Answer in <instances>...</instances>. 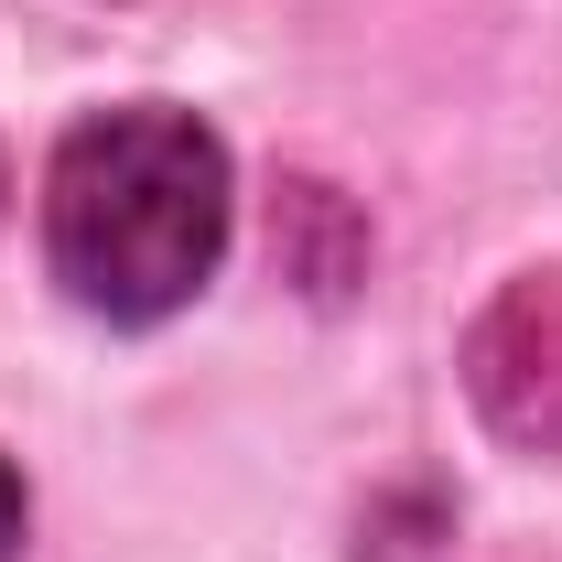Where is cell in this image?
Wrapping results in <instances>:
<instances>
[{"mask_svg":"<svg viewBox=\"0 0 562 562\" xmlns=\"http://www.w3.org/2000/svg\"><path fill=\"white\" fill-rule=\"evenodd\" d=\"M44 249L87 314L151 325L195 303L227 249V151L195 109H98L44 173Z\"/></svg>","mask_w":562,"mask_h":562,"instance_id":"cell-1","label":"cell"},{"mask_svg":"<svg viewBox=\"0 0 562 562\" xmlns=\"http://www.w3.org/2000/svg\"><path fill=\"white\" fill-rule=\"evenodd\" d=\"M465 390L508 443H562V260L519 271L465 336Z\"/></svg>","mask_w":562,"mask_h":562,"instance_id":"cell-2","label":"cell"},{"mask_svg":"<svg viewBox=\"0 0 562 562\" xmlns=\"http://www.w3.org/2000/svg\"><path fill=\"white\" fill-rule=\"evenodd\" d=\"M22 530H33V497H22V476L0 465V562L22 552Z\"/></svg>","mask_w":562,"mask_h":562,"instance_id":"cell-3","label":"cell"}]
</instances>
